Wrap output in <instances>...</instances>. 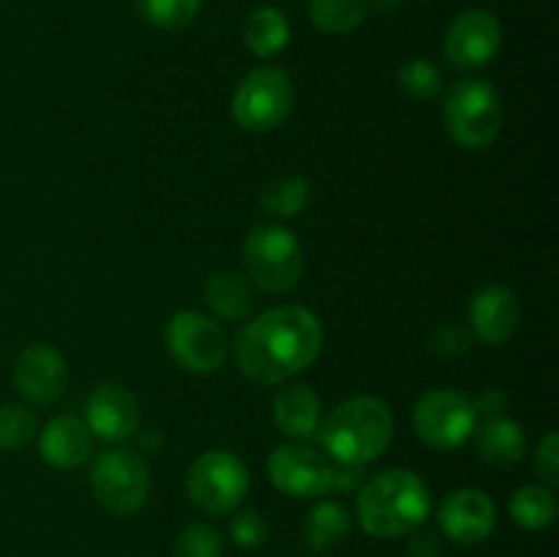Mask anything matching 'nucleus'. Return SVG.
<instances>
[{"instance_id":"nucleus-29","label":"nucleus","mask_w":559,"mask_h":557,"mask_svg":"<svg viewBox=\"0 0 559 557\" xmlns=\"http://www.w3.org/2000/svg\"><path fill=\"white\" fill-rule=\"evenodd\" d=\"M399 85L407 96L426 102V98H435L442 91V74L431 60L415 58L399 69Z\"/></svg>"},{"instance_id":"nucleus-19","label":"nucleus","mask_w":559,"mask_h":557,"mask_svg":"<svg viewBox=\"0 0 559 557\" xmlns=\"http://www.w3.org/2000/svg\"><path fill=\"white\" fill-rule=\"evenodd\" d=\"M524 451H527V437L516 420L500 415V418L486 420L484 429L478 431V453L491 467H513L522 462Z\"/></svg>"},{"instance_id":"nucleus-36","label":"nucleus","mask_w":559,"mask_h":557,"mask_svg":"<svg viewBox=\"0 0 559 557\" xmlns=\"http://www.w3.org/2000/svg\"><path fill=\"white\" fill-rule=\"evenodd\" d=\"M158 446H162V435L156 429H145V435L140 437V448L145 453H156Z\"/></svg>"},{"instance_id":"nucleus-10","label":"nucleus","mask_w":559,"mask_h":557,"mask_svg":"<svg viewBox=\"0 0 559 557\" xmlns=\"http://www.w3.org/2000/svg\"><path fill=\"white\" fill-rule=\"evenodd\" d=\"M167 349L178 366L194 375H211L222 369L229 355V339L213 317L202 311H178L167 322Z\"/></svg>"},{"instance_id":"nucleus-22","label":"nucleus","mask_w":559,"mask_h":557,"mask_svg":"<svg viewBox=\"0 0 559 557\" xmlns=\"http://www.w3.org/2000/svg\"><path fill=\"white\" fill-rule=\"evenodd\" d=\"M246 47L257 55V58H276L284 52L289 44V22L273 5H260L246 16L243 25Z\"/></svg>"},{"instance_id":"nucleus-2","label":"nucleus","mask_w":559,"mask_h":557,"mask_svg":"<svg viewBox=\"0 0 559 557\" xmlns=\"http://www.w3.org/2000/svg\"><path fill=\"white\" fill-rule=\"evenodd\" d=\"M431 511L429 486L413 470H385L366 481L358 495L360 528L374 538H402L418 530Z\"/></svg>"},{"instance_id":"nucleus-18","label":"nucleus","mask_w":559,"mask_h":557,"mask_svg":"<svg viewBox=\"0 0 559 557\" xmlns=\"http://www.w3.org/2000/svg\"><path fill=\"white\" fill-rule=\"evenodd\" d=\"M273 418L295 442L311 440L322 424V402L306 382H287L273 399Z\"/></svg>"},{"instance_id":"nucleus-17","label":"nucleus","mask_w":559,"mask_h":557,"mask_svg":"<svg viewBox=\"0 0 559 557\" xmlns=\"http://www.w3.org/2000/svg\"><path fill=\"white\" fill-rule=\"evenodd\" d=\"M38 451L55 470H74L93 453V431L74 415H58L38 435Z\"/></svg>"},{"instance_id":"nucleus-1","label":"nucleus","mask_w":559,"mask_h":557,"mask_svg":"<svg viewBox=\"0 0 559 557\" xmlns=\"http://www.w3.org/2000/svg\"><path fill=\"white\" fill-rule=\"evenodd\" d=\"M325 331L306 306H276L240 331L235 360L249 380L278 386L309 369L322 353Z\"/></svg>"},{"instance_id":"nucleus-3","label":"nucleus","mask_w":559,"mask_h":557,"mask_svg":"<svg viewBox=\"0 0 559 557\" xmlns=\"http://www.w3.org/2000/svg\"><path fill=\"white\" fill-rule=\"evenodd\" d=\"M322 448L336 464L374 462L393 440V413L382 399L353 396L331 410L317 429Z\"/></svg>"},{"instance_id":"nucleus-16","label":"nucleus","mask_w":559,"mask_h":557,"mask_svg":"<svg viewBox=\"0 0 559 557\" xmlns=\"http://www.w3.org/2000/svg\"><path fill=\"white\" fill-rule=\"evenodd\" d=\"M469 322L473 336L486 347H500L513 336L519 325V300L516 295L500 284H489L480 289L469 304Z\"/></svg>"},{"instance_id":"nucleus-12","label":"nucleus","mask_w":559,"mask_h":557,"mask_svg":"<svg viewBox=\"0 0 559 557\" xmlns=\"http://www.w3.org/2000/svg\"><path fill=\"white\" fill-rule=\"evenodd\" d=\"M16 393L33 407H49L55 399L63 393L69 382V364L63 353L55 349L52 344L38 342L31 344L16 358L14 371H11Z\"/></svg>"},{"instance_id":"nucleus-21","label":"nucleus","mask_w":559,"mask_h":557,"mask_svg":"<svg viewBox=\"0 0 559 557\" xmlns=\"http://www.w3.org/2000/svg\"><path fill=\"white\" fill-rule=\"evenodd\" d=\"M207 306L227 322H240L254 309V284L233 271H222L207 282Z\"/></svg>"},{"instance_id":"nucleus-6","label":"nucleus","mask_w":559,"mask_h":557,"mask_svg":"<svg viewBox=\"0 0 559 557\" xmlns=\"http://www.w3.org/2000/svg\"><path fill=\"white\" fill-rule=\"evenodd\" d=\"M186 491L197 511L207 517H229L249 495V470L233 451H205L189 467Z\"/></svg>"},{"instance_id":"nucleus-30","label":"nucleus","mask_w":559,"mask_h":557,"mask_svg":"<svg viewBox=\"0 0 559 557\" xmlns=\"http://www.w3.org/2000/svg\"><path fill=\"white\" fill-rule=\"evenodd\" d=\"M229 535L238 546L243 549H257V546L265 544L267 538V524L262 519V513L257 511H240L238 517H233L229 522Z\"/></svg>"},{"instance_id":"nucleus-33","label":"nucleus","mask_w":559,"mask_h":557,"mask_svg":"<svg viewBox=\"0 0 559 557\" xmlns=\"http://www.w3.org/2000/svg\"><path fill=\"white\" fill-rule=\"evenodd\" d=\"M409 557H442V544L429 530H413L409 533Z\"/></svg>"},{"instance_id":"nucleus-8","label":"nucleus","mask_w":559,"mask_h":557,"mask_svg":"<svg viewBox=\"0 0 559 557\" xmlns=\"http://www.w3.org/2000/svg\"><path fill=\"white\" fill-rule=\"evenodd\" d=\"M295 91L293 80L284 69L262 66L249 71L233 98V115L243 131L265 134L278 129L293 112Z\"/></svg>"},{"instance_id":"nucleus-5","label":"nucleus","mask_w":559,"mask_h":557,"mask_svg":"<svg viewBox=\"0 0 559 557\" xmlns=\"http://www.w3.org/2000/svg\"><path fill=\"white\" fill-rule=\"evenodd\" d=\"M442 118L459 145L467 151H484L502 129L500 93L484 80H459L448 91Z\"/></svg>"},{"instance_id":"nucleus-9","label":"nucleus","mask_w":559,"mask_h":557,"mask_svg":"<svg viewBox=\"0 0 559 557\" xmlns=\"http://www.w3.org/2000/svg\"><path fill=\"white\" fill-rule=\"evenodd\" d=\"M413 426L420 442L437 448V451H451L473 437L475 426H478V413L464 393L451 391V388H435L415 404Z\"/></svg>"},{"instance_id":"nucleus-4","label":"nucleus","mask_w":559,"mask_h":557,"mask_svg":"<svg viewBox=\"0 0 559 557\" xmlns=\"http://www.w3.org/2000/svg\"><path fill=\"white\" fill-rule=\"evenodd\" d=\"M246 278L265 293H287L304 273V246L282 224H257L243 244Z\"/></svg>"},{"instance_id":"nucleus-25","label":"nucleus","mask_w":559,"mask_h":557,"mask_svg":"<svg viewBox=\"0 0 559 557\" xmlns=\"http://www.w3.org/2000/svg\"><path fill=\"white\" fill-rule=\"evenodd\" d=\"M309 180L304 175H284V178L271 180L262 191V208H265L271 216L278 218H293L298 213H304V208L309 205Z\"/></svg>"},{"instance_id":"nucleus-28","label":"nucleus","mask_w":559,"mask_h":557,"mask_svg":"<svg viewBox=\"0 0 559 557\" xmlns=\"http://www.w3.org/2000/svg\"><path fill=\"white\" fill-rule=\"evenodd\" d=\"M173 557H224L222 533L205 522L189 524L175 538Z\"/></svg>"},{"instance_id":"nucleus-34","label":"nucleus","mask_w":559,"mask_h":557,"mask_svg":"<svg viewBox=\"0 0 559 557\" xmlns=\"http://www.w3.org/2000/svg\"><path fill=\"white\" fill-rule=\"evenodd\" d=\"M364 481V467L358 464H333L331 491H353Z\"/></svg>"},{"instance_id":"nucleus-35","label":"nucleus","mask_w":559,"mask_h":557,"mask_svg":"<svg viewBox=\"0 0 559 557\" xmlns=\"http://www.w3.org/2000/svg\"><path fill=\"white\" fill-rule=\"evenodd\" d=\"M508 407V396L502 391H497V388H491V391H486L484 396H480V402L475 404V413L484 415L486 420L491 418H500L502 410Z\"/></svg>"},{"instance_id":"nucleus-24","label":"nucleus","mask_w":559,"mask_h":557,"mask_svg":"<svg viewBox=\"0 0 559 557\" xmlns=\"http://www.w3.org/2000/svg\"><path fill=\"white\" fill-rule=\"evenodd\" d=\"M369 5L371 0H309V16L317 31L342 36L364 25Z\"/></svg>"},{"instance_id":"nucleus-15","label":"nucleus","mask_w":559,"mask_h":557,"mask_svg":"<svg viewBox=\"0 0 559 557\" xmlns=\"http://www.w3.org/2000/svg\"><path fill=\"white\" fill-rule=\"evenodd\" d=\"M87 429L107 442L126 440L140 429V402L120 382H104L87 399Z\"/></svg>"},{"instance_id":"nucleus-23","label":"nucleus","mask_w":559,"mask_h":557,"mask_svg":"<svg viewBox=\"0 0 559 557\" xmlns=\"http://www.w3.org/2000/svg\"><path fill=\"white\" fill-rule=\"evenodd\" d=\"M511 519L524 530H546L557 519V497L549 486L527 484L513 491Z\"/></svg>"},{"instance_id":"nucleus-13","label":"nucleus","mask_w":559,"mask_h":557,"mask_svg":"<svg viewBox=\"0 0 559 557\" xmlns=\"http://www.w3.org/2000/svg\"><path fill=\"white\" fill-rule=\"evenodd\" d=\"M502 47V27L491 11L467 9L445 33V58L456 69H480Z\"/></svg>"},{"instance_id":"nucleus-14","label":"nucleus","mask_w":559,"mask_h":557,"mask_svg":"<svg viewBox=\"0 0 559 557\" xmlns=\"http://www.w3.org/2000/svg\"><path fill=\"white\" fill-rule=\"evenodd\" d=\"M440 530L453 544H480L497 528V506L484 489H456L442 500L437 513Z\"/></svg>"},{"instance_id":"nucleus-32","label":"nucleus","mask_w":559,"mask_h":557,"mask_svg":"<svg viewBox=\"0 0 559 557\" xmlns=\"http://www.w3.org/2000/svg\"><path fill=\"white\" fill-rule=\"evenodd\" d=\"M535 473L544 481V486L555 489L559 484V435L557 431H549L544 437V442L535 451Z\"/></svg>"},{"instance_id":"nucleus-26","label":"nucleus","mask_w":559,"mask_h":557,"mask_svg":"<svg viewBox=\"0 0 559 557\" xmlns=\"http://www.w3.org/2000/svg\"><path fill=\"white\" fill-rule=\"evenodd\" d=\"M147 25L158 31H183L197 20L202 0H134Z\"/></svg>"},{"instance_id":"nucleus-7","label":"nucleus","mask_w":559,"mask_h":557,"mask_svg":"<svg viewBox=\"0 0 559 557\" xmlns=\"http://www.w3.org/2000/svg\"><path fill=\"white\" fill-rule=\"evenodd\" d=\"M91 486L104 511L115 517H131L145 506L151 495V470L136 451L112 448L93 462Z\"/></svg>"},{"instance_id":"nucleus-11","label":"nucleus","mask_w":559,"mask_h":557,"mask_svg":"<svg viewBox=\"0 0 559 557\" xmlns=\"http://www.w3.org/2000/svg\"><path fill=\"white\" fill-rule=\"evenodd\" d=\"M267 478L289 497H320L331 491L333 464L317 448L287 442L267 459Z\"/></svg>"},{"instance_id":"nucleus-27","label":"nucleus","mask_w":559,"mask_h":557,"mask_svg":"<svg viewBox=\"0 0 559 557\" xmlns=\"http://www.w3.org/2000/svg\"><path fill=\"white\" fill-rule=\"evenodd\" d=\"M38 431V420L33 410L22 404H3L0 407V451H22L31 446Z\"/></svg>"},{"instance_id":"nucleus-20","label":"nucleus","mask_w":559,"mask_h":557,"mask_svg":"<svg viewBox=\"0 0 559 557\" xmlns=\"http://www.w3.org/2000/svg\"><path fill=\"white\" fill-rule=\"evenodd\" d=\"M349 530H353V519H349L347 508L333 500H322L306 517L304 538L311 552L328 555L349 538Z\"/></svg>"},{"instance_id":"nucleus-31","label":"nucleus","mask_w":559,"mask_h":557,"mask_svg":"<svg viewBox=\"0 0 559 557\" xmlns=\"http://www.w3.org/2000/svg\"><path fill=\"white\" fill-rule=\"evenodd\" d=\"M469 342H473V333L464 325L456 322H445V325H437L429 336V347L435 349L442 358H453V355L467 353Z\"/></svg>"}]
</instances>
